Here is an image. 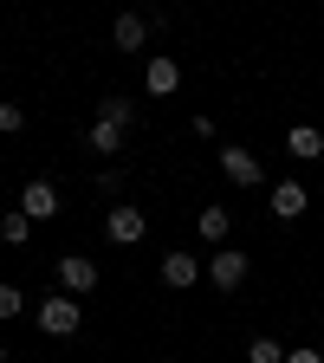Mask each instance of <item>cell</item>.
I'll use <instances>...</instances> for the list:
<instances>
[{"label":"cell","mask_w":324,"mask_h":363,"mask_svg":"<svg viewBox=\"0 0 324 363\" xmlns=\"http://www.w3.org/2000/svg\"><path fill=\"white\" fill-rule=\"evenodd\" d=\"M247 266H253V259H247L240 247L208 253V286H214V292H240V286H247Z\"/></svg>","instance_id":"1"},{"label":"cell","mask_w":324,"mask_h":363,"mask_svg":"<svg viewBox=\"0 0 324 363\" xmlns=\"http://www.w3.org/2000/svg\"><path fill=\"white\" fill-rule=\"evenodd\" d=\"M84 325V311L72 292H52V298H39V331H52V337H72Z\"/></svg>","instance_id":"2"},{"label":"cell","mask_w":324,"mask_h":363,"mask_svg":"<svg viewBox=\"0 0 324 363\" xmlns=\"http://www.w3.org/2000/svg\"><path fill=\"white\" fill-rule=\"evenodd\" d=\"M104 234H111V247H136V240L150 234V214L130 208V201H117V208L104 214Z\"/></svg>","instance_id":"3"},{"label":"cell","mask_w":324,"mask_h":363,"mask_svg":"<svg viewBox=\"0 0 324 363\" xmlns=\"http://www.w3.org/2000/svg\"><path fill=\"white\" fill-rule=\"evenodd\" d=\"M220 175L234 182V189H259V182H266L259 156H253V150H240V143H227V150H220Z\"/></svg>","instance_id":"4"},{"label":"cell","mask_w":324,"mask_h":363,"mask_svg":"<svg viewBox=\"0 0 324 363\" xmlns=\"http://www.w3.org/2000/svg\"><path fill=\"white\" fill-rule=\"evenodd\" d=\"M156 272H162V286H169V292H189L195 279H208V259H195V253H162Z\"/></svg>","instance_id":"5"},{"label":"cell","mask_w":324,"mask_h":363,"mask_svg":"<svg viewBox=\"0 0 324 363\" xmlns=\"http://www.w3.org/2000/svg\"><path fill=\"white\" fill-rule=\"evenodd\" d=\"M266 208H272V220H298L311 208V195H305V182H272V189H266Z\"/></svg>","instance_id":"6"},{"label":"cell","mask_w":324,"mask_h":363,"mask_svg":"<svg viewBox=\"0 0 324 363\" xmlns=\"http://www.w3.org/2000/svg\"><path fill=\"white\" fill-rule=\"evenodd\" d=\"M91 286H98V259H84V253H65V259H59V292L84 298Z\"/></svg>","instance_id":"7"},{"label":"cell","mask_w":324,"mask_h":363,"mask_svg":"<svg viewBox=\"0 0 324 363\" xmlns=\"http://www.w3.org/2000/svg\"><path fill=\"white\" fill-rule=\"evenodd\" d=\"M20 214L39 227V220H52L59 214V189H52V182H26V195H20Z\"/></svg>","instance_id":"8"},{"label":"cell","mask_w":324,"mask_h":363,"mask_svg":"<svg viewBox=\"0 0 324 363\" xmlns=\"http://www.w3.org/2000/svg\"><path fill=\"white\" fill-rule=\"evenodd\" d=\"M175 84H181V65H175L169 52H156V59L143 65V91H150V98H169Z\"/></svg>","instance_id":"9"},{"label":"cell","mask_w":324,"mask_h":363,"mask_svg":"<svg viewBox=\"0 0 324 363\" xmlns=\"http://www.w3.org/2000/svg\"><path fill=\"white\" fill-rule=\"evenodd\" d=\"M286 150H292L298 162H318V156H324V130H311V123H292V130H286Z\"/></svg>","instance_id":"10"},{"label":"cell","mask_w":324,"mask_h":363,"mask_svg":"<svg viewBox=\"0 0 324 363\" xmlns=\"http://www.w3.org/2000/svg\"><path fill=\"white\" fill-rule=\"evenodd\" d=\"M111 39L123 45V52H136V45H143V39H150V20H143V13H117V26H111Z\"/></svg>","instance_id":"11"},{"label":"cell","mask_w":324,"mask_h":363,"mask_svg":"<svg viewBox=\"0 0 324 363\" xmlns=\"http://www.w3.org/2000/svg\"><path fill=\"white\" fill-rule=\"evenodd\" d=\"M123 136H130V130H117V123H104V117H98V123H91V136H84V143L98 150V156H123Z\"/></svg>","instance_id":"12"},{"label":"cell","mask_w":324,"mask_h":363,"mask_svg":"<svg viewBox=\"0 0 324 363\" xmlns=\"http://www.w3.org/2000/svg\"><path fill=\"white\" fill-rule=\"evenodd\" d=\"M195 227H201V240H214V247H220L227 234H234V214H227V208H201V214H195Z\"/></svg>","instance_id":"13"},{"label":"cell","mask_w":324,"mask_h":363,"mask_svg":"<svg viewBox=\"0 0 324 363\" xmlns=\"http://www.w3.org/2000/svg\"><path fill=\"white\" fill-rule=\"evenodd\" d=\"M26 234H33V220H26L20 208H7V214H0V240H7V247H26Z\"/></svg>","instance_id":"14"},{"label":"cell","mask_w":324,"mask_h":363,"mask_svg":"<svg viewBox=\"0 0 324 363\" xmlns=\"http://www.w3.org/2000/svg\"><path fill=\"white\" fill-rule=\"evenodd\" d=\"M98 117H104V123H117V130H130V123H136V104H130V98H104V104H98Z\"/></svg>","instance_id":"15"},{"label":"cell","mask_w":324,"mask_h":363,"mask_svg":"<svg viewBox=\"0 0 324 363\" xmlns=\"http://www.w3.org/2000/svg\"><path fill=\"white\" fill-rule=\"evenodd\" d=\"M247 363H286V344L279 337H253L247 344Z\"/></svg>","instance_id":"16"},{"label":"cell","mask_w":324,"mask_h":363,"mask_svg":"<svg viewBox=\"0 0 324 363\" xmlns=\"http://www.w3.org/2000/svg\"><path fill=\"white\" fill-rule=\"evenodd\" d=\"M0 318H26V292L20 286H0Z\"/></svg>","instance_id":"17"},{"label":"cell","mask_w":324,"mask_h":363,"mask_svg":"<svg viewBox=\"0 0 324 363\" xmlns=\"http://www.w3.org/2000/svg\"><path fill=\"white\" fill-rule=\"evenodd\" d=\"M0 130L20 136V130H26V104H0Z\"/></svg>","instance_id":"18"},{"label":"cell","mask_w":324,"mask_h":363,"mask_svg":"<svg viewBox=\"0 0 324 363\" xmlns=\"http://www.w3.org/2000/svg\"><path fill=\"white\" fill-rule=\"evenodd\" d=\"M286 363H324V350H311V344H298V350H286Z\"/></svg>","instance_id":"19"},{"label":"cell","mask_w":324,"mask_h":363,"mask_svg":"<svg viewBox=\"0 0 324 363\" xmlns=\"http://www.w3.org/2000/svg\"><path fill=\"white\" fill-rule=\"evenodd\" d=\"M0 363H7V344H0Z\"/></svg>","instance_id":"20"},{"label":"cell","mask_w":324,"mask_h":363,"mask_svg":"<svg viewBox=\"0 0 324 363\" xmlns=\"http://www.w3.org/2000/svg\"><path fill=\"white\" fill-rule=\"evenodd\" d=\"M0 162H7V150H0Z\"/></svg>","instance_id":"21"}]
</instances>
